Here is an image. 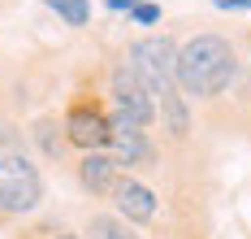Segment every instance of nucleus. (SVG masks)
I'll list each match as a JSON object with an SVG mask.
<instances>
[{
  "label": "nucleus",
  "instance_id": "1",
  "mask_svg": "<svg viewBox=\"0 0 251 239\" xmlns=\"http://www.w3.org/2000/svg\"><path fill=\"white\" fill-rule=\"evenodd\" d=\"M177 83L191 96H217L234 83V48L217 35H200L177 53Z\"/></svg>",
  "mask_w": 251,
  "mask_h": 239
},
{
  "label": "nucleus",
  "instance_id": "2",
  "mask_svg": "<svg viewBox=\"0 0 251 239\" xmlns=\"http://www.w3.org/2000/svg\"><path fill=\"white\" fill-rule=\"evenodd\" d=\"M44 183H39V170L26 157H4L0 161V209L9 213H26L39 205Z\"/></svg>",
  "mask_w": 251,
  "mask_h": 239
},
{
  "label": "nucleus",
  "instance_id": "3",
  "mask_svg": "<svg viewBox=\"0 0 251 239\" xmlns=\"http://www.w3.org/2000/svg\"><path fill=\"white\" fill-rule=\"evenodd\" d=\"M134 70L143 74V83H148V91L151 96H174V74H177V53H174V44L160 35V39H139L134 44Z\"/></svg>",
  "mask_w": 251,
  "mask_h": 239
},
{
  "label": "nucleus",
  "instance_id": "4",
  "mask_svg": "<svg viewBox=\"0 0 251 239\" xmlns=\"http://www.w3.org/2000/svg\"><path fill=\"white\" fill-rule=\"evenodd\" d=\"M113 100H117V122L134 126V131H139V126H148L151 113H156L151 91L134 79V70H117V74H113Z\"/></svg>",
  "mask_w": 251,
  "mask_h": 239
},
{
  "label": "nucleus",
  "instance_id": "5",
  "mask_svg": "<svg viewBox=\"0 0 251 239\" xmlns=\"http://www.w3.org/2000/svg\"><path fill=\"white\" fill-rule=\"evenodd\" d=\"M65 135L74 139L78 148H100V144L113 139V122H108L96 105H91V109L74 105V109H70V118H65Z\"/></svg>",
  "mask_w": 251,
  "mask_h": 239
},
{
  "label": "nucleus",
  "instance_id": "6",
  "mask_svg": "<svg viewBox=\"0 0 251 239\" xmlns=\"http://www.w3.org/2000/svg\"><path fill=\"white\" fill-rule=\"evenodd\" d=\"M113 196H117V213H122V217H134V222H151V217H156V196H151L143 183L117 179Z\"/></svg>",
  "mask_w": 251,
  "mask_h": 239
},
{
  "label": "nucleus",
  "instance_id": "7",
  "mask_svg": "<svg viewBox=\"0 0 251 239\" xmlns=\"http://www.w3.org/2000/svg\"><path fill=\"white\" fill-rule=\"evenodd\" d=\"M78 179H82L87 191H113V187H117V161L91 152V157L78 165Z\"/></svg>",
  "mask_w": 251,
  "mask_h": 239
},
{
  "label": "nucleus",
  "instance_id": "8",
  "mask_svg": "<svg viewBox=\"0 0 251 239\" xmlns=\"http://www.w3.org/2000/svg\"><path fill=\"white\" fill-rule=\"evenodd\" d=\"M48 4L70 22V27H82V22L91 18V4H87V0H48Z\"/></svg>",
  "mask_w": 251,
  "mask_h": 239
},
{
  "label": "nucleus",
  "instance_id": "9",
  "mask_svg": "<svg viewBox=\"0 0 251 239\" xmlns=\"http://www.w3.org/2000/svg\"><path fill=\"white\" fill-rule=\"evenodd\" d=\"M91 239H139V235L126 231L117 217H91Z\"/></svg>",
  "mask_w": 251,
  "mask_h": 239
},
{
  "label": "nucleus",
  "instance_id": "10",
  "mask_svg": "<svg viewBox=\"0 0 251 239\" xmlns=\"http://www.w3.org/2000/svg\"><path fill=\"white\" fill-rule=\"evenodd\" d=\"M130 13H134L139 22H156V18H160V9H156V4H139V0H134V9H130Z\"/></svg>",
  "mask_w": 251,
  "mask_h": 239
},
{
  "label": "nucleus",
  "instance_id": "11",
  "mask_svg": "<svg viewBox=\"0 0 251 239\" xmlns=\"http://www.w3.org/2000/svg\"><path fill=\"white\" fill-rule=\"evenodd\" d=\"M212 4H221V9H251V0H212Z\"/></svg>",
  "mask_w": 251,
  "mask_h": 239
},
{
  "label": "nucleus",
  "instance_id": "12",
  "mask_svg": "<svg viewBox=\"0 0 251 239\" xmlns=\"http://www.w3.org/2000/svg\"><path fill=\"white\" fill-rule=\"evenodd\" d=\"M56 239H78V235H56Z\"/></svg>",
  "mask_w": 251,
  "mask_h": 239
}]
</instances>
